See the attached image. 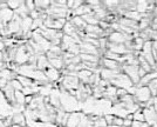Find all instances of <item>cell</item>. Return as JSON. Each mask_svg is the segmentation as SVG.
Segmentation results:
<instances>
[{"label": "cell", "mask_w": 157, "mask_h": 127, "mask_svg": "<svg viewBox=\"0 0 157 127\" xmlns=\"http://www.w3.org/2000/svg\"><path fill=\"white\" fill-rule=\"evenodd\" d=\"M134 98V102L140 105V107L142 108L145 102H148L149 100H151L154 97L151 95V92L149 91L148 86H143V87H137L136 86V91L132 95Z\"/></svg>", "instance_id": "6da1fadb"}, {"label": "cell", "mask_w": 157, "mask_h": 127, "mask_svg": "<svg viewBox=\"0 0 157 127\" xmlns=\"http://www.w3.org/2000/svg\"><path fill=\"white\" fill-rule=\"evenodd\" d=\"M110 85L115 86L116 88H123V89H127V91H129L131 87L134 86V84L131 82L130 79L122 72L118 74L114 80L110 81Z\"/></svg>", "instance_id": "7a4b0ae2"}, {"label": "cell", "mask_w": 157, "mask_h": 127, "mask_svg": "<svg viewBox=\"0 0 157 127\" xmlns=\"http://www.w3.org/2000/svg\"><path fill=\"white\" fill-rule=\"evenodd\" d=\"M61 85L68 92H76L80 86V80L78 79V77H72V75H67L62 78Z\"/></svg>", "instance_id": "3957f363"}, {"label": "cell", "mask_w": 157, "mask_h": 127, "mask_svg": "<svg viewBox=\"0 0 157 127\" xmlns=\"http://www.w3.org/2000/svg\"><path fill=\"white\" fill-rule=\"evenodd\" d=\"M28 59H29V54L27 52L25 45H19L18 47V51H17V54H15V59H14V62L17 65H26L28 64Z\"/></svg>", "instance_id": "277c9868"}, {"label": "cell", "mask_w": 157, "mask_h": 127, "mask_svg": "<svg viewBox=\"0 0 157 127\" xmlns=\"http://www.w3.org/2000/svg\"><path fill=\"white\" fill-rule=\"evenodd\" d=\"M100 66H101V68H107V69H113V71H121V65L117 61L105 59V58H101Z\"/></svg>", "instance_id": "5b68a950"}, {"label": "cell", "mask_w": 157, "mask_h": 127, "mask_svg": "<svg viewBox=\"0 0 157 127\" xmlns=\"http://www.w3.org/2000/svg\"><path fill=\"white\" fill-rule=\"evenodd\" d=\"M44 72L46 74L47 79H48L49 82H56V81H60V79L62 78L61 72L58 71V69H55V68H53L52 66H49L46 71H44Z\"/></svg>", "instance_id": "8992f818"}, {"label": "cell", "mask_w": 157, "mask_h": 127, "mask_svg": "<svg viewBox=\"0 0 157 127\" xmlns=\"http://www.w3.org/2000/svg\"><path fill=\"white\" fill-rule=\"evenodd\" d=\"M121 72H122V71H113V69L101 68L100 75H101V79H102V80H105V81H108V82H110V81L114 80Z\"/></svg>", "instance_id": "52a82bcc"}, {"label": "cell", "mask_w": 157, "mask_h": 127, "mask_svg": "<svg viewBox=\"0 0 157 127\" xmlns=\"http://www.w3.org/2000/svg\"><path fill=\"white\" fill-rule=\"evenodd\" d=\"M80 53L83 54H92V55H98L100 57V53H98V50L95 46H93L88 42H85L82 41L80 44Z\"/></svg>", "instance_id": "ba28073f"}, {"label": "cell", "mask_w": 157, "mask_h": 127, "mask_svg": "<svg viewBox=\"0 0 157 127\" xmlns=\"http://www.w3.org/2000/svg\"><path fill=\"white\" fill-rule=\"evenodd\" d=\"M12 124L13 125H17V126H21V127H27V119L25 113L22 112H17L15 114L12 115ZM12 125V126H13Z\"/></svg>", "instance_id": "9c48e42d"}, {"label": "cell", "mask_w": 157, "mask_h": 127, "mask_svg": "<svg viewBox=\"0 0 157 127\" xmlns=\"http://www.w3.org/2000/svg\"><path fill=\"white\" fill-rule=\"evenodd\" d=\"M82 114L83 113H81V112H72V113H69V118H68L66 127H78L80 121H81V118H82Z\"/></svg>", "instance_id": "30bf717a"}, {"label": "cell", "mask_w": 157, "mask_h": 127, "mask_svg": "<svg viewBox=\"0 0 157 127\" xmlns=\"http://www.w3.org/2000/svg\"><path fill=\"white\" fill-rule=\"evenodd\" d=\"M51 66L49 65V60L46 57V54H39L36 55V68L40 69V71H46L48 67Z\"/></svg>", "instance_id": "8fae6325"}, {"label": "cell", "mask_w": 157, "mask_h": 127, "mask_svg": "<svg viewBox=\"0 0 157 127\" xmlns=\"http://www.w3.org/2000/svg\"><path fill=\"white\" fill-rule=\"evenodd\" d=\"M107 39H108V42H111V44H124L125 35L121 32H111Z\"/></svg>", "instance_id": "7c38bea8"}, {"label": "cell", "mask_w": 157, "mask_h": 127, "mask_svg": "<svg viewBox=\"0 0 157 127\" xmlns=\"http://www.w3.org/2000/svg\"><path fill=\"white\" fill-rule=\"evenodd\" d=\"M13 17H14V12L12 11V10H10V8H6V10L0 11V21H2L6 26L10 21H12Z\"/></svg>", "instance_id": "4fadbf2b"}, {"label": "cell", "mask_w": 157, "mask_h": 127, "mask_svg": "<svg viewBox=\"0 0 157 127\" xmlns=\"http://www.w3.org/2000/svg\"><path fill=\"white\" fill-rule=\"evenodd\" d=\"M93 73H94V72L89 71V69H82V71L78 72V79L80 80V82H82V84H88V80H89V78L92 77Z\"/></svg>", "instance_id": "5bb4252c"}, {"label": "cell", "mask_w": 157, "mask_h": 127, "mask_svg": "<svg viewBox=\"0 0 157 127\" xmlns=\"http://www.w3.org/2000/svg\"><path fill=\"white\" fill-rule=\"evenodd\" d=\"M80 58L82 62H95V64H100L101 57L98 55H92V54H83L80 53Z\"/></svg>", "instance_id": "9a60e30c"}, {"label": "cell", "mask_w": 157, "mask_h": 127, "mask_svg": "<svg viewBox=\"0 0 157 127\" xmlns=\"http://www.w3.org/2000/svg\"><path fill=\"white\" fill-rule=\"evenodd\" d=\"M17 77H18V74L13 72V71H11V69H8V68H5V69H2L0 72V78L6 79L8 81H12L13 79H17Z\"/></svg>", "instance_id": "2e32d148"}, {"label": "cell", "mask_w": 157, "mask_h": 127, "mask_svg": "<svg viewBox=\"0 0 157 127\" xmlns=\"http://www.w3.org/2000/svg\"><path fill=\"white\" fill-rule=\"evenodd\" d=\"M62 32H63L65 35H69V37H72V35H74L75 33H78L76 28L74 27V25H73L71 21H67V22H66L63 28H62Z\"/></svg>", "instance_id": "e0dca14e"}, {"label": "cell", "mask_w": 157, "mask_h": 127, "mask_svg": "<svg viewBox=\"0 0 157 127\" xmlns=\"http://www.w3.org/2000/svg\"><path fill=\"white\" fill-rule=\"evenodd\" d=\"M87 25H98V20L96 19V17L94 15V13H89L86 14V15H82L81 17Z\"/></svg>", "instance_id": "ac0fdd59"}, {"label": "cell", "mask_w": 157, "mask_h": 127, "mask_svg": "<svg viewBox=\"0 0 157 127\" xmlns=\"http://www.w3.org/2000/svg\"><path fill=\"white\" fill-rule=\"evenodd\" d=\"M15 102L21 107L26 105V97L24 95L21 91H15Z\"/></svg>", "instance_id": "d6986e66"}, {"label": "cell", "mask_w": 157, "mask_h": 127, "mask_svg": "<svg viewBox=\"0 0 157 127\" xmlns=\"http://www.w3.org/2000/svg\"><path fill=\"white\" fill-rule=\"evenodd\" d=\"M148 6H149V2L148 1H137L136 12H138L140 14L148 13Z\"/></svg>", "instance_id": "ffe728a7"}, {"label": "cell", "mask_w": 157, "mask_h": 127, "mask_svg": "<svg viewBox=\"0 0 157 127\" xmlns=\"http://www.w3.org/2000/svg\"><path fill=\"white\" fill-rule=\"evenodd\" d=\"M148 88H149V91L151 92V95H152V97H157V78L149 81Z\"/></svg>", "instance_id": "44dd1931"}, {"label": "cell", "mask_w": 157, "mask_h": 127, "mask_svg": "<svg viewBox=\"0 0 157 127\" xmlns=\"http://www.w3.org/2000/svg\"><path fill=\"white\" fill-rule=\"evenodd\" d=\"M21 4H22V1H19V0H18V1H17V0H8V1H7L8 8L12 10L13 12H15V11L21 6Z\"/></svg>", "instance_id": "7402d4cb"}, {"label": "cell", "mask_w": 157, "mask_h": 127, "mask_svg": "<svg viewBox=\"0 0 157 127\" xmlns=\"http://www.w3.org/2000/svg\"><path fill=\"white\" fill-rule=\"evenodd\" d=\"M132 118H134V120H136V121L145 122V120H144V115H143V108H140V109H137L135 113L132 114Z\"/></svg>", "instance_id": "603a6c76"}, {"label": "cell", "mask_w": 157, "mask_h": 127, "mask_svg": "<svg viewBox=\"0 0 157 127\" xmlns=\"http://www.w3.org/2000/svg\"><path fill=\"white\" fill-rule=\"evenodd\" d=\"M67 52L71 54H74V55H78L80 54V45L78 44H74V45H72L67 50Z\"/></svg>", "instance_id": "cb8c5ba5"}, {"label": "cell", "mask_w": 157, "mask_h": 127, "mask_svg": "<svg viewBox=\"0 0 157 127\" xmlns=\"http://www.w3.org/2000/svg\"><path fill=\"white\" fill-rule=\"evenodd\" d=\"M10 84L12 85V87L14 88V91H22V88H24V86L21 85V82H20L18 79H13L12 81H10Z\"/></svg>", "instance_id": "d4e9b609"}, {"label": "cell", "mask_w": 157, "mask_h": 127, "mask_svg": "<svg viewBox=\"0 0 157 127\" xmlns=\"http://www.w3.org/2000/svg\"><path fill=\"white\" fill-rule=\"evenodd\" d=\"M25 4H26V7H27V10H28L29 13L33 12V11H35V2H34V1H32V0H27V1H25Z\"/></svg>", "instance_id": "484cf974"}, {"label": "cell", "mask_w": 157, "mask_h": 127, "mask_svg": "<svg viewBox=\"0 0 157 127\" xmlns=\"http://www.w3.org/2000/svg\"><path fill=\"white\" fill-rule=\"evenodd\" d=\"M111 126H120L122 127L123 126V118L121 117H115L114 118V121H113V125Z\"/></svg>", "instance_id": "4316f807"}, {"label": "cell", "mask_w": 157, "mask_h": 127, "mask_svg": "<svg viewBox=\"0 0 157 127\" xmlns=\"http://www.w3.org/2000/svg\"><path fill=\"white\" fill-rule=\"evenodd\" d=\"M103 117H105V121H107V125H108V126H111V125H113V121H114V118H115V115L105 114V115H103Z\"/></svg>", "instance_id": "83f0119b"}, {"label": "cell", "mask_w": 157, "mask_h": 127, "mask_svg": "<svg viewBox=\"0 0 157 127\" xmlns=\"http://www.w3.org/2000/svg\"><path fill=\"white\" fill-rule=\"evenodd\" d=\"M8 82H10V81L6 80V79L0 78V91H4V89L7 87V85H8Z\"/></svg>", "instance_id": "f1b7e54d"}, {"label": "cell", "mask_w": 157, "mask_h": 127, "mask_svg": "<svg viewBox=\"0 0 157 127\" xmlns=\"http://www.w3.org/2000/svg\"><path fill=\"white\" fill-rule=\"evenodd\" d=\"M147 74H148V73H147V72L144 71V69H143V68H142V67H140V66H138V77H140L141 79H142L143 77H145Z\"/></svg>", "instance_id": "f546056e"}, {"label": "cell", "mask_w": 157, "mask_h": 127, "mask_svg": "<svg viewBox=\"0 0 157 127\" xmlns=\"http://www.w3.org/2000/svg\"><path fill=\"white\" fill-rule=\"evenodd\" d=\"M6 51V46L4 44V40H2V37H0V52H5Z\"/></svg>", "instance_id": "4dcf8cb0"}, {"label": "cell", "mask_w": 157, "mask_h": 127, "mask_svg": "<svg viewBox=\"0 0 157 127\" xmlns=\"http://www.w3.org/2000/svg\"><path fill=\"white\" fill-rule=\"evenodd\" d=\"M12 127H21V126H17V125H13Z\"/></svg>", "instance_id": "1f68e13d"}, {"label": "cell", "mask_w": 157, "mask_h": 127, "mask_svg": "<svg viewBox=\"0 0 157 127\" xmlns=\"http://www.w3.org/2000/svg\"><path fill=\"white\" fill-rule=\"evenodd\" d=\"M110 127H120V126H110Z\"/></svg>", "instance_id": "d6a6232c"}, {"label": "cell", "mask_w": 157, "mask_h": 127, "mask_svg": "<svg viewBox=\"0 0 157 127\" xmlns=\"http://www.w3.org/2000/svg\"><path fill=\"white\" fill-rule=\"evenodd\" d=\"M122 127H124V126H122Z\"/></svg>", "instance_id": "836d02e7"}]
</instances>
